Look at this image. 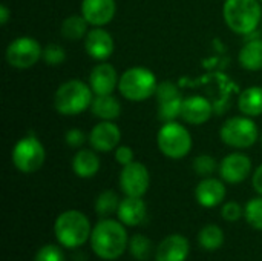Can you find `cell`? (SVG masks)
I'll list each match as a JSON object with an SVG mask.
<instances>
[{
  "label": "cell",
  "instance_id": "obj_1",
  "mask_svg": "<svg viewBox=\"0 0 262 261\" xmlns=\"http://www.w3.org/2000/svg\"><path fill=\"white\" fill-rule=\"evenodd\" d=\"M91 246L97 257L103 260L120 258L129 246L127 232L123 223L118 220L103 218L94 228L91 234Z\"/></svg>",
  "mask_w": 262,
  "mask_h": 261
},
{
  "label": "cell",
  "instance_id": "obj_2",
  "mask_svg": "<svg viewBox=\"0 0 262 261\" xmlns=\"http://www.w3.org/2000/svg\"><path fill=\"white\" fill-rule=\"evenodd\" d=\"M223 15L230 31L247 37L256 32L262 23V3L259 0H226Z\"/></svg>",
  "mask_w": 262,
  "mask_h": 261
},
{
  "label": "cell",
  "instance_id": "obj_3",
  "mask_svg": "<svg viewBox=\"0 0 262 261\" xmlns=\"http://www.w3.org/2000/svg\"><path fill=\"white\" fill-rule=\"evenodd\" d=\"M94 100V92L89 86L81 80H68L58 86L54 95V108L58 114L66 117L80 115Z\"/></svg>",
  "mask_w": 262,
  "mask_h": 261
},
{
  "label": "cell",
  "instance_id": "obj_4",
  "mask_svg": "<svg viewBox=\"0 0 262 261\" xmlns=\"http://www.w3.org/2000/svg\"><path fill=\"white\" fill-rule=\"evenodd\" d=\"M54 232L57 242L61 246L68 249H75L83 246L91 238L92 228L88 217L83 212L71 209L64 211L57 217Z\"/></svg>",
  "mask_w": 262,
  "mask_h": 261
},
{
  "label": "cell",
  "instance_id": "obj_5",
  "mask_svg": "<svg viewBox=\"0 0 262 261\" xmlns=\"http://www.w3.org/2000/svg\"><path fill=\"white\" fill-rule=\"evenodd\" d=\"M158 80L155 74L144 66L129 68L120 75L118 91L129 102H144L155 95Z\"/></svg>",
  "mask_w": 262,
  "mask_h": 261
},
{
  "label": "cell",
  "instance_id": "obj_6",
  "mask_svg": "<svg viewBox=\"0 0 262 261\" xmlns=\"http://www.w3.org/2000/svg\"><path fill=\"white\" fill-rule=\"evenodd\" d=\"M157 145L163 155L172 160H181L192 151V135L189 129L177 120L163 123L157 134Z\"/></svg>",
  "mask_w": 262,
  "mask_h": 261
},
{
  "label": "cell",
  "instance_id": "obj_7",
  "mask_svg": "<svg viewBox=\"0 0 262 261\" xmlns=\"http://www.w3.org/2000/svg\"><path fill=\"white\" fill-rule=\"evenodd\" d=\"M220 137L230 148L247 149L258 142L259 131L252 117L236 115L224 122V125L220 129Z\"/></svg>",
  "mask_w": 262,
  "mask_h": 261
},
{
  "label": "cell",
  "instance_id": "obj_8",
  "mask_svg": "<svg viewBox=\"0 0 262 261\" xmlns=\"http://www.w3.org/2000/svg\"><path fill=\"white\" fill-rule=\"evenodd\" d=\"M11 158L17 171L23 174H34L43 166L46 160V151L41 142L35 135L29 134L21 137L14 145Z\"/></svg>",
  "mask_w": 262,
  "mask_h": 261
},
{
  "label": "cell",
  "instance_id": "obj_9",
  "mask_svg": "<svg viewBox=\"0 0 262 261\" xmlns=\"http://www.w3.org/2000/svg\"><path fill=\"white\" fill-rule=\"evenodd\" d=\"M41 54L43 48L34 37L21 35L6 46L5 57L9 66L15 69H29L41 58Z\"/></svg>",
  "mask_w": 262,
  "mask_h": 261
},
{
  "label": "cell",
  "instance_id": "obj_10",
  "mask_svg": "<svg viewBox=\"0 0 262 261\" xmlns=\"http://www.w3.org/2000/svg\"><path fill=\"white\" fill-rule=\"evenodd\" d=\"M150 185L149 169L140 163L132 162L123 166L120 172V188L127 197H144Z\"/></svg>",
  "mask_w": 262,
  "mask_h": 261
},
{
  "label": "cell",
  "instance_id": "obj_11",
  "mask_svg": "<svg viewBox=\"0 0 262 261\" xmlns=\"http://www.w3.org/2000/svg\"><path fill=\"white\" fill-rule=\"evenodd\" d=\"M218 171L223 182L230 185H239L250 175L252 160L243 152H232L221 160Z\"/></svg>",
  "mask_w": 262,
  "mask_h": 261
},
{
  "label": "cell",
  "instance_id": "obj_12",
  "mask_svg": "<svg viewBox=\"0 0 262 261\" xmlns=\"http://www.w3.org/2000/svg\"><path fill=\"white\" fill-rule=\"evenodd\" d=\"M121 131L120 128L109 120H101L89 132V145L97 152H111L120 146Z\"/></svg>",
  "mask_w": 262,
  "mask_h": 261
},
{
  "label": "cell",
  "instance_id": "obj_13",
  "mask_svg": "<svg viewBox=\"0 0 262 261\" xmlns=\"http://www.w3.org/2000/svg\"><path fill=\"white\" fill-rule=\"evenodd\" d=\"M114 38L103 26H94L84 37V49L97 62H106L114 54Z\"/></svg>",
  "mask_w": 262,
  "mask_h": 261
},
{
  "label": "cell",
  "instance_id": "obj_14",
  "mask_svg": "<svg viewBox=\"0 0 262 261\" xmlns=\"http://www.w3.org/2000/svg\"><path fill=\"white\" fill-rule=\"evenodd\" d=\"M118 72L117 69L106 62L97 63L91 74H89V86L94 92V95H107L112 94L115 89H118Z\"/></svg>",
  "mask_w": 262,
  "mask_h": 261
},
{
  "label": "cell",
  "instance_id": "obj_15",
  "mask_svg": "<svg viewBox=\"0 0 262 261\" xmlns=\"http://www.w3.org/2000/svg\"><path fill=\"white\" fill-rule=\"evenodd\" d=\"M117 12L115 0H81L80 14L91 26H106Z\"/></svg>",
  "mask_w": 262,
  "mask_h": 261
},
{
  "label": "cell",
  "instance_id": "obj_16",
  "mask_svg": "<svg viewBox=\"0 0 262 261\" xmlns=\"http://www.w3.org/2000/svg\"><path fill=\"white\" fill-rule=\"evenodd\" d=\"M213 112L212 103L203 97V95H190L184 98L183 103V112H181V118L189 123V125H204L206 122L210 120Z\"/></svg>",
  "mask_w": 262,
  "mask_h": 261
},
{
  "label": "cell",
  "instance_id": "obj_17",
  "mask_svg": "<svg viewBox=\"0 0 262 261\" xmlns=\"http://www.w3.org/2000/svg\"><path fill=\"white\" fill-rule=\"evenodd\" d=\"M190 252L189 240L180 234L166 237L155 254V261H186Z\"/></svg>",
  "mask_w": 262,
  "mask_h": 261
},
{
  "label": "cell",
  "instance_id": "obj_18",
  "mask_svg": "<svg viewBox=\"0 0 262 261\" xmlns=\"http://www.w3.org/2000/svg\"><path fill=\"white\" fill-rule=\"evenodd\" d=\"M195 198L203 208H216L226 198V186L218 178L206 177L196 185Z\"/></svg>",
  "mask_w": 262,
  "mask_h": 261
},
{
  "label": "cell",
  "instance_id": "obj_19",
  "mask_svg": "<svg viewBox=\"0 0 262 261\" xmlns=\"http://www.w3.org/2000/svg\"><path fill=\"white\" fill-rule=\"evenodd\" d=\"M147 208L143 197H127L120 202L117 215L126 226H138L146 220Z\"/></svg>",
  "mask_w": 262,
  "mask_h": 261
},
{
  "label": "cell",
  "instance_id": "obj_20",
  "mask_svg": "<svg viewBox=\"0 0 262 261\" xmlns=\"http://www.w3.org/2000/svg\"><path fill=\"white\" fill-rule=\"evenodd\" d=\"M72 171L80 178H92L100 171V157L94 149H78L72 158Z\"/></svg>",
  "mask_w": 262,
  "mask_h": 261
},
{
  "label": "cell",
  "instance_id": "obj_21",
  "mask_svg": "<svg viewBox=\"0 0 262 261\" xmlns=\"http://www.w3.org/2000/svg\"><path fill=\"white\" fill-rule=\"evenodd\" d=\"M89 109H91V112H92L94 117H97L100 120L114 122L121 114V103L112 94H107V95H94V100H92Z\"/></svg>",
  "mask_w": 262,
  "mask_h": 261
},
{
  "label": "cell",
  "instance_id": "obj_22",
  "mask_svg": "<svg viewBox=\"0 0 262 261\" xmlns=\"http://www.w3.org/2000/svg\"><path fill=\"white\" fill-rule=\"evenodd\" d=\"M238 62L241 68L247 71H261L262 69V38L253 37L247 38L244 46L238 54Z\"/></svg>",
  "mask_w": 262,
  "mask_h": 261
},
{
  "label": "cell",
  "instance_id": "obj_23",
  "mask_svg": "<svg viewBox=\"0 0 262 261\" xmlns=\"http://www.w3.org/2000/svg\"><path fill=\"white\" fill-rule=\"evenodd\" d=\"M238 108L243 115L247 117H258L262 114V88L261 86H250L239 94Z\"/></svg>",
  "mask_w": 262,
  "mask_h": 261
},
{
  "label": "cell",
  "instance_id": "obj_24",
  "mask_svg": "<svg viewBox=\"0 0 262 261\" xmlns=\"http://www.w3.org/2000/svg\"><path fill=\"white\" fill-rule=\"evenodd\" d=\"M88 26H89V23L81 14H72L63 20L60 32L66 40L77 42V40H81L86 37V34L89 32Z\"/></svg>",
  "mask_w": 262,
  "mask_h": 261
},
{
  "label": "cell",
  "instance_id": "obj_25",
  "mask_svg": "<svg viewBox=\"0 0 262 261\" xmlns=\"http://www.w3.org/2000/svg\"><path fill=\"white\" fill-rule=\"evenodd\" d=\"M200 246L206 251H216L224 243V232L216 225H207L204 226L198 234Z\"/></svg>",
  "mask_w": 262,
  "mask_h": 261
},
{
  "label": "cell",
  "instance_id": "obj_26",
  "mask_svg": "<svg viewBox=\"0 0 262 261\" xmlns=\"http://www.w3.org/2000/svg\"><path fill=\"white\" fill-rule=\"evenodd\" d=\"M183 103H184L183 95H178V97H173V98H169V100H164V102H158V111H157L158 118L163 123L177 120L178 117H181Z\"/></svg>",
  "mask_w": 262,
  "mask_h": 261
},
{
  "label": "cell",
  "instance_id": "obj_27",
  "mask_svg": "<svg viewBox=\"0 0 262 261\" xmlns=\"http://www.w3.org/2000/svg\"><path fill=\"white\" fill-rule=\"evenodd\" d=\"M120 202L121 200L118 198V195L114 191H103L95 200V212L100 217L106 218L118 211Z\"/></svg>",
  "mask_w": 262,
  "mask_h": 261
},
{
  "label": "cell",
  "instance_id": "obj_28",
  "mask_svg": "<svg viewBox=\"0 0 262 261\" xmlns=\"http://www.w3.org/2000/svg\"><path fill=\"white\" fill-rule=\"evenodd\" d=\"M129 252L134 258L140 261L147 260L152 254V243L147 237L137 234L132 238H129Z\"/></svg>",
  "mask_w": 262,
  "mask_h": 261
},
{
  "label": "cell",
  "instance_id": "obj_29",
  "mask_svg": "<svg viewBox=\"0 0 262 261\" xmlns=\"http://www.w3.org/2000/svg\"><path fill=\"white\" fill-rule=\"evenodd\" d=\"M244 215H246L247 223L252 228H255L258 231H262V195L261 197H256V198H252L246 205Z\"/></svg>",
  "mask_w": 262,
  "mask_h": 261
},
{
  "label": "cell",
  "instance_id": "obj_30",
  "mask_svg": "<svg viewBox=\"0 0 262 261\" xmlns=\"http://www.w3.org/2000/svg\"><path fill=\"white\" fill-rule=\"evenodd\" d=\"M41 60L48 66H60L66 60V51L58 43H49L43 48Z\"/></svg>",
  "mask_w": 262,
  "mask_h": 261
},
{
  "label": "cell",
  "instance_id": "obj_31",
  "mask_svg": "<svg viewBox=\"0 0 262 261\" xmlns=\"http://www.w3.org/2000/svg\"><path fill=\"white\" fill-rule=\"evenodd\" d=\"M193 171L200 175V177H210L212 174H215L216 169H220L216 160L212 157V155H207V154H203V155H198L195 157L193 163Z\"/></svg>",
  "mask_w": 262,
  "mask_h": 261
},
{
  "label": "cell",
  "instance_id": "obj_32",
  "mask_svg": "<svg viewBox=\"0 0 262 261\" xmlns=\"http://www.w3.org/2000/svg\"><path fill=\"white\" fill-rule=\"evenodd\" d=\"M34 261H64L63 251L55 245H46L38 249Z\"/></svg>",
  "mask_w": 262,
  "mask_h": 261
},
{
  "label": "cell",
  "instance_id": "obj_33",
  "mask_svg": "<svg viewBox=\"0 0 262 261\" xmlns=\"http://www.w3.org/2000/svg\"><path fill=\"white\" fill-rule=\"evenodd\" d=\"M178 95H181V92H180L178 86L173 82L164 80V82H160L158 83V88H157V92H155L157 103L158 102L169 100V98H173V97H178Z\"/></svg>",
  "mask_w": 262,
  "mask_h": 261
},
{
  "label": "cell",
  "instance_id": "obj_34",
  "mask_svg": "<svg viewBox=\"0 0 262 261\" xmlns=\"http://www.w3.org/2000/svg\"><path fill=\"white\" fill-rule=\"evenodd\" d=\"M89 138V135H86L81 129L78 128H72L64 134V142L69 148H75V149H81V146L86 143V140Z\"/></svg>",
  "mask_w": 262,
  "mask_h": 261
},
{
  "label": "cell",
  "instance_id": "obj_35",
  "mask_svg": "<svg viewBox=\"0 0 262 261\" xmlns=\"http://www.w3.org/2000/svg\"><path fill=\"white\" fill-rule=\"evenodd\" d=\"M243 212H244V209L236 202H229L221 209V215L226 222H238L243 217Z\"/></svg>",
  "mask_w": 262,
  "mask_h": 261
},
{
  "label": "cell",
  "instance_id": "obj_36",
  "mask_svg": "<svg viewBox=\"0 0 262 261\" xmlns=\"http://www.w3.org/2000/svg\"><path fill=\"white\" fill-rule=\"evenodd\" d=\"M115 160L118 165L121 166H126V165H130L132 162H135V154L132 151L130 146L127 145H120L117 149H115Z\"/></svg>",
  "mask_w": 262,
  "mask_h": 261
},
{
  "label": "cell",
  "instance_id": "obj_37",
  "mask_svg": "<svg viewBox=\"0 0 262 261\" xmlns=\"http://www.w3.org/2000/svg\"><path fill=\"white\" fill-rule=\"evenodd\" d=\"M252 183H253L255 191H256L259 195H262V165H259L258 169L255 171L253 178H252Z\"/></svg>",
  "mask_w": 262,
  "mask_h": 261
},
{
  "label": "cell",
  "instance_id": "obj_38",
  "mask_svg": "<svg viewBox=\"0 0 262 261\" xmlns=\"http://www.w3.org/2000/svg\"><path fill=\"white\" fill-rule=\"evenodd\" d=\"M9 18H11V11H9V8H8L6 5H0V25H2V26L8 25Z\"/></svg>",
  "mask_w": 262,
  "mask_h": 261
},
{
  "label": "cell",
  "instance_id": "obj_39",
  "mask_svg": "<svg viewBox=\"0 0 262 261\" xmlns=\"http://www.w3.org/2000/svg\"><path fill=\"white\" fill-rule=\"evenodd\" d=\"M259 2H261V3H262V0H259Z\"/></svg>",
  "mask_w": 262,
  "mask_h": 261
},
{
  "label": "cell",
  "instance_id": "obj_40",
  "mask_svg": "<svg viewBox=\"0 0 262 261\" xmlns=\"http://www.w3.org/2000/svg\"><path fill=\"white\" fill-rule=\"evenodd\" d=\"M261 140H262V135H261Z\"/></svg>",
  "mask_w": 262,
  "mask_h": 261
}]
</instances>
